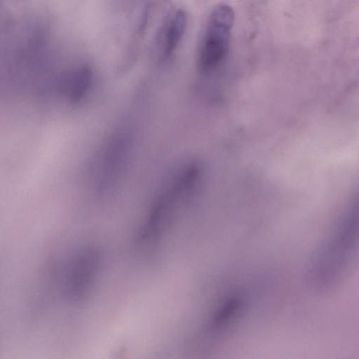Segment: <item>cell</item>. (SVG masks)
<instances>
[{
    "mask_svg": "<svg viewBox=\"0 0 359 359\" xmlns=\"http://www.w3.org/2000/svg\"><path fill=\"white\" fill-rule=\"evenodd\" d=\"M233 21V10L228 5L220 4L212 11L209 22L231 29Z\"/></svg>",
    "mask_w": 359,
    "mask_h": 359,
    "instance_id": "277c9868",
    "label": "cell"
},
{
    "mask_svg": "<svg viewBox=\"0 0 359 359\" xmlns=\"http://www.w3.org/2000/svg\"><path fill=\"white\" fill-rule=\"evenodd\" d=\"M187 14L177 11L166 22L161 35V45L165 56H169L180 42L187 26Z\"/></svg>",
    "mask_w": 359,
    "mask_h": 359,
    "instance_id": "3957f363",
    "label": "cell"
},
{
    "mask_svg": "<svg viewBox=\"0 0 359 359\" xmlns=\"http://www.w3.org/2000/svg\"><path fill=\"white\" fill-rule=\"evenodd\" d=\"M359 252V188L349 198L311 264V281L318 290L336 285Z\"/></svg>",
    "mask_w": 359,
    "mask_h": 359,
    "instance_id": "6da1fadb",
    "label": "cell"
},
{
    "mask_svg": "<svg viewBox=\"0 0 359 359\" xmlns=\"http://www.w3.org/2000/svg\"><path fill=\"white\" fill-rule=\"evenodd\" d=\"M230 29L208 23L198 56L202 70L212 69L224 60L228 52Z\"/></svg>",
    "mask_w": 359,
    "mask_h": 359,
    "instance_id": "7a4b0ae2",
    "label": "cell"
}]
</instances>
